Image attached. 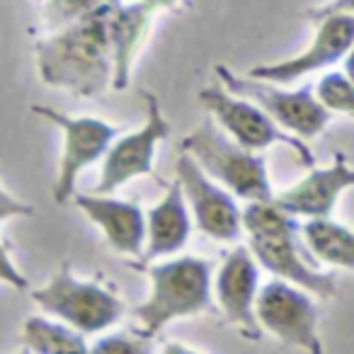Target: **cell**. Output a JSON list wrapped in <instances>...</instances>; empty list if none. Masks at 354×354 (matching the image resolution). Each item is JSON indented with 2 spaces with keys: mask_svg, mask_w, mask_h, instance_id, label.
I'll return each mask as SVG.
<instances>
[{
  "mask_svg": "<svg viewBox=\"0 0 354 354\" xmlns=\"http://www.w3.org/2000/svg\"><path fill=\"white\" fill-rule=\"evenodd\" d=\"M107 3L83 20L46 32L35 46L37 75L44 85L73 97L95 100L112 88V51L107 35Z\"/></svg>",
  "mask_w": 354,
  "mask_h": 354,
  "instance_id": "1",
  "label": "cell"
},
{
  "mask_svg": "<svg viewBox=\"0 0 354 354\" xmlns=\"http://www.w3.org/2000/svg\"><path fill=\"white\" fill-rule=\"evenodd\" d=\"M243 231L257 265L277 279L291 281L318 299L337 296V279L333 272H320L301 248V226L294 214L281 209L274 199L248 202L243 209Z\"/></svg>",
  "mask_w": 354,
  "mask_h": 354,
  "instance_id": "2",
  "label": "cell"
},
{
  "mask_svg": "<svg viewBox=\"0 0 354 354\" xmlns=\"http://www.w3.org/2000/svg\"><path fill=\"white\" fill-rule=\"evenodd\" d=\"M136 270L148 277V296L133 308L138 330L156 337L160 330L183 318H194L212 310L214 274L202 257L180 255L153 262H136Z\"/></svg>",
  "mask_w": 354,
  "mask_h": 354,
  "instance_id": "3",
  "label": "cell"
},
{
  "mask_svg": "<svg viewBox=\"0 0 354 354\" xmlns=\"http://www.w3.org/2000/svg\"><path fill=\"white\" fill-rule=\"evenodd\" d=\"M183 151L243 202L274 199L265 158L233 141L212 117L183 138Z\"/></svg>",
  "mask_w": 354,
  "mask_h": 354,
  "instance_id": "4",
  "label": "cell"
},
{
  "mask_svg": "<svg viewBox=\"0 0 354 354\" xmlns=\"http://www.w3.org/2000/svg\"><path fill=\"white\" fill-rule=\"evenodd\" d=\"M32 301L46 315L71 325L85 337L107 333L122 320L127 310L124 301L112 289L75 277L68 262L59 265V270L46 279V284L32 291Z\"/></svg>",
  "mask_w": 354,
  "mask_h": 354,
  "instance_id": "5",
  "label": "cell"
},
{
  "mask_svg": "<svg viewBox=\"0 0 354 354\" xmlns=\"http://www.w3.org/2000/svg\"><path fill=\"white\" fill-rule=\"evenodd\" d=\"M216 75L226 90L260 104L284 131L310 141L320 136L333 119V112L323 107L315 95V88L304 85L299 90H284L279 83L252 78V75H238L228 66H216Z\"/></svg>",
  "mask_w": 354,
  "mask_h": 354,
  "instance_id": "6",
  "label": "cell"
},
{
  "mask_svg": "<svg viewBox=\"0 0 354 354\" xmlns=\"http://www.w3.org/2000/svg\"><path fill=\"white\" fill-rule=\"evenodd\" d=\"M199 102L209 112V117L228 133L236 143H241L248 151L262 153L265 148L281 143L296 151L301 162L313 167V153L306 146L304 138L294 136V133L284 131L260 104L252 100L236 95L226 90L223 85H212V88H202L199 93Z\"/></svg>",
  "mask_w": 354,
  "mask_h": 354,
  "instance_id": "7",
  "label": "cell"
},
{
  "mask_svg": "<svg viewBox=\"0 0 354 354\" xmlns=\"http://www.w3.org/2000/svg\"><path fill=\"white\" fill-rule=\"evenodd\" d=\"M37 117L54 124L64 136V151L59 160V175L54 183V202L68 204L75 194L78 177L88 167L100 162L109 151L112 141L119 136V129L97 117H71L46 104H32Z\"/></svg>",
  "mask_w": 354,
  "mask_h": 354,
  "instance_id": "8",
  "label": "cell"
},
{
  "mask_svg": "<svg viewBox=\"0 0 354 354\" xmlns=\"http://www.w3.org/2000/svg\"><path fill=\"white\" fill-rule=\"evenodd\" d=\"M255 315L262 333H270L281 344L323 354V339L318 335L320 310L310 291L274 277L260 286Z\"/></svg>",
  "mask_w": 354,
  "mask_h": 354,
  "instance_id": "9",
  "label": "cell"
},
{
  "mask_svg": "<svg viewBox=\"0 0 354 354\" xmlns=\"http://www.w3.org/2000/svg\"><path fill=\"white\" fill-rule=\"evenodd\" d=\"M143 102H146V119L136 131L124 133L112 141L102 158V170H100V183L95 192H114L131 180L153 172L158 146L170 136L172 124L162 112L160 100L153 93L143 90Z\"/></svg>",
  "mask_w": 354,
  "mask_h": 354,
  "instance_id": "10",
  "label": "cell"
},
{
  "mask_svg": "<svg viewBox=\"0 0 354 354\" xmlns=\"http://www.w3.org/2000/svg\"><path fill=\"white\" fill-rule=\"evenodd\" d=\"M177 183L187 199L192 221L207 238L218 243H233L243 233V209L236 194L218 185L187 151L177 158Z\"/></svg>",
  "mask_w": 354,
  "mask_h": 354,
  "instance_id": "11",
  "label": "cell"
},
{
  "mask_svg": "<svg viewBox=\"0 0 354 354\" xmlns=\"http://www.w3.org/2000/svg\"><path fill=\"white\" fill-rule=\"evenodd\" d=\"M260 294V265L250 248H233L214 274V306L245 339H260L255 304Z\"/></svg>",
  "mask_w": 354,
  "mask_h": 354,
  "instance_id": "12",
  "label": "cell"
},
{
  "mask_svg": "<svg viewBox=\"0 0 354 354\" xmlns=\"http://www.w3.org/2000/svg\"><path fill=\"white\" fill-rule=\"evenodd\" d=\"M315 25V37L301 54L281 59L274 64H260L248 71V75L270 83L291 85L310 73L328 68L342 61L354 46V15H328Z\"/></svg>",
  "mask_w": 354,
  "mask_h": 354,
  "instance_id": "13",
  "label": "cell"
},
{
  "mask_svg": "<svg viewBox=\"0 0 354 354\" xmlns=\"http://www.w3.org/2000/svg\"><path fill=\"white\" fill-rule=\"evenodd\" d=\"M71 202L95 228H100L107 245L117 255L141 260L146 250V214L136 202L117 199L112 197V192H75Z\"/></svg>",
  "mask_w": 354,
  "mask_h": 354,
  "instance_id": "14",
  "label": "cell"
},
{
  "mask_svg": "<svg viewBox=\"0 0 354 354\" xmlns=\"http://www.w3.org/2000/svg\"><path fill=\"white\" fill-rule=\"evenodd\" d=\"M354 187V167L347 165V156L337 151L333 165L310 167V172L294 187L274 194V202L296 218H328L342 192Z\"/></svg>",
  "mask_w": 354,
  "mask_h": 354,
  "instance_id": "15",
  "label": "cell"
},
{
  "mask_svg": "<svg viewBox=\"0 0 354 354\" xmlns=\"http://www.w3.org/2000/svg\"><path fill=\"white\" fill-rule=\"evenodd\" d=\"M109 6V3H107ZM156 12L141 0H124L107 8V35L112 51V88L127 90L131 83L138 49L146 39Z\"/></svg>",
  "mask_w": 354,
  "mask_h": 354,
  "instance_id": "16",
  "label": "cell"
},
{
  "mask_svg": "<svg viewBox=\"0 0 354 354\" xmlns=\"http://www.w3.org/2000/svg\"><path fill=\"white\" fill-rule=\"evenodd\" d=\"M189 236H192V214L183 187L175 180L165 185L162 197L146 214V250L141 260L153 262L183 252Z\"/></svg>",
  "mask_w": 354,
  "mask_h": 354,
  "instance_id": "17",
  "label": "cell"
},
{
  "mask_svg": "<svg viewBox=\"0 0 354 354\" xmlns=\"http://www.w3.org/2000/svg\"><path fill=\"white\" fill-rule=\"evenodd\" d=\"M301 238L315 260L337 270H354V231L333 218H308Z\"/></svg>",
  "mask_w": 354,
  "mask_h": 354,
  "instance_id": "18",
  "label": "cell"
},
{
  "mask_svg": "<svg viewBox=\"0 0 354 354\" xmlns=\"http://www.w3.org/2000/svg\"><path fill=\"white\" fill-rule=\"evenodd\" d=\"M20 344L35 354H85L90 352L88 339L71 325L46 315H30L22 323Z\"/></svg>",
  "mask_w": 354,
  "mask_h": 354,
  "instance_id": "19",
  "label": "cell"
},
{
  "mask_svg": "<svg viewBox=\"0 0 354 354\" xmlns=\"http://www.w3.org/2000/svg\"><path fill=\"white\" fill-rule=\"evenodd\" d=\"M315 95L325 109L354 119V83L347 73H325L315 85Z\"/></svg>",
  "mask_w": 354,
  "mask_h": 354,
  "instance_id": "20",
  "label": "cell"
},
{
  "mask_svg": "<svg viewBox=\"0 0 354 354\" xmlns=\"http://www.w3.org/2000/svg\"><path fill=\"white\" fill-rule=\"evenodd\" d=\"M46 32H56L95 12L104 0H39Z\"/></svg>",
  "mask_w": 354,
  "mask_h": 354,
  "instance_id": "21",
  "label": "cell"
},
{
  "mask_svg": "<svg viewBox=\"0 0 354 354\" xmlns=\"http://www.w3.org/2000/svg\"><path fill=\"white\" fill-rule=\"evenodd\" d=\"M90 352L95 354H148L153 352L151 337L143 335L136 328V333H112L102 335L97 342L90 347Z\"/></svg>",
  "mask_w": 354,
  "mask_h": 354,
  "instance_id": "22",
  "label": "cell"
},
{
  "mask_svg": "<svg viewBox=\"0 0 354 354\" xmlns=\"http://www.w3.org/2000/svg\"><path fill=\"white\" fill-rule=\"evenodd\" d=\"M0 284L10 286V289H30V279L22 274V270L15 265V260L10 257L8 248L0 243Z\"/></svg>",
  "mask_w": 354,
  "mask_h": 354,
  "instance_id": "23",
  "label": "cell"
},
{
  "mask_svg": "<svg viewBox=\"0 0 354 354\" xmlns=\"http://www.w3.org/2000/svg\"><path fill=\"white\" fill-rule=\"evenodd\" d=\"M35 216V209L27 202L17 199L15 194H10L3 183H0V223L10 221V218H32Z\"/></svg>",
  "mask_w": 354,
  "mask_h": 354,
  "instance_id": "24",
  "label": "cell"
},
{
  "mask_svg": "<svg viewBox=\"0 0 354 354\" xmlns=\"http://www.w3.org/2000/svg\"><path fill=\"white\" fill-rule=\"evenodd\" d=\"M328 15H354V0H330V3L306 10V20L310 22H318L320 17Z\"/></svg>",
  "mask_w": 354,
  "mask_h": 354,
  "instance_id": "25",
  "label": "cell"
},
{
  "mask_svg": "<svg viewBox=\"0 0 354 354\" xmlns=\"http://www.w3.org/2000/svg\"><path fill=\"white\" fill-rule=\"evenodd\" d=\"M141 3H146L153 12H158V10H177L185 0H141Z\"/></svg>",
  "mask_w": 354,
  "mask_h": 354,
  "instance_id": "26",
  "label": "cell"
},
{
  "mask_svg": "<svg viewBox=\"0 0 354 354\" xmlns=\"http://www.w3.org/2000/svg\"><path fill=\"white\" fill-rule=\"evenodd\" d=\"M344 73H347V78L354 83V46L349 49V54L344 56Z\"/></svg>",
  "mask_w": 354,
  "mask_h": 354,
  "instance_id": "27",
  "label": "cell"
},
{
  "mask_svg": "<svg viewBox=\"0 0 354 354\" xmlns=\"http://www.w3.org/2000/svg\"><path fill=\"white\" fill-rule=\"evenodd\" d=\"M104 3H109V6H114V3H124V0H104Z\"/></svg>",
  "mask_w": 354,
  "mask_h": 354,
  "instance_id": "28",
  "label": "cell"
}]
</instances>
